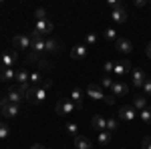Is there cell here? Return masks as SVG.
<instances>
[{
  "label": "cell",
  "mask_w": 151,
  "mask_h": 149,
  "mask_svg": "<svg viewBox=\"0 0 151 149\" xmlns=\"http://www.w3.org/2000/svg\"><path fill=\"white\" fill-rule=\"evenodd\" d=\"M0 60H2V67H4V69H12V67L16 65V60H18V53H16V50H4L2 57H0Z\"/></svg>",
  "instance_id": "obj_6"
},
{
  "label": "cell",
  "mask_w": 151,
  "mask_h": 149,
  "mask_svg": "<svg viewBox=\"0 0 151 149\" xmlns=\"http://www.w3.org/2000/svg\"><path fill=\"white\" fill-rule=\"evenodd\" d=\"M145 81H147L145 71H141V69H133V71H131V83H133L135 87H143Z\"/></svg>",
  "instance_id": "obj_14"
},
{
  "label": "cell",
  "mask_w": 151,
  "mask_h": 149,
  "mask_svg": "<svg viewBox=\"0 0 151 149\" xmlns=\"http://www.w3.org/2000/svg\"><path fill=\"white\" fill-rule=\"evenodd\" d=\"M30 38H32V45H30L32 53L40 57V53H45V46H47V45H45V40H47V38L40 35V32H36V30H32V32H30Z\"/></svg>",
  "instance_id": "obj_4"
},
{
  "label": "cell",
  "mask_w": 151,
  "mask_h": 149,
  "mask_svg": "<svg viewBox=\"0 0 151 149\" xmlns=\"http://www.w3.org/2000/svg\"><path fill=\"white\" fill-rule=\"evenodd\" d=\"M28 63H32V65L36 67V71H50V69H52L47 58H40L38 55H35V53L28 55Z\"/></svg>",
  "instance_id": "obj_8"
},
{
  "label": "cell",
  "mask_w": 151,
  "mask_h": 149,
  "mask_svg": "<svg viewBox=\"0 0 151 149\" xmlns=\"http://www.w3.org/2000/svg\"><path fill=\"white\" fill-rule=\"evenodd\" d=\"M107 6L111 8V12H113V10H119V8H125L121 0H109V2H107Z\"/></svg>",
  "instance_id": "obj_29"
},
{
  "label": "cell",
  "mask_w": 151,
  "mask_h": 149,
  "mask_svg": "<svg viewBox=\"0 0 151 149\" xmlns=\"http://www.w3.org/2000/svg\"><path fill=\"white\" fill-rule=\"evenodd\" d=\"M103 36H105V40H111V42H115L117 38H119V35H117L115 28H107V30L103 32Z\"/></svg>",
  "instance_id": "obj_27"
},
{
  "label": "cell",
  "mask_w": 151,
  "mask_h": 149,
  "mask_svg": "<svg viewBox=\"0 0 151 149\" xmlns=\"http://www.w3.org/2000/svg\"><path fill=\"white\" fill-rule=\"evenodd\" d=\"M91 125H93V129H97L99 133H101V131H107V117H103V115H95L93 121H91Z\"/></svg>",
  "instance_id": "obj_18"
},
{
  "label": "cell",
  "mask_w": 151,
  "mask_h": 149,
  "mask_svg": "<svg viewBox=\"0 0 151 149\" xmlns=\"http://www.w3.org/2000/svg\"><path fill=\"white\" fill-rule=\"evenodd\" d=\"M87 45H77V46H73L70 48V57L73 58H77V60H81V58H85L87 57Z\"/></svg>",
  "instance_id": "obj_19"
},
{
  "label": "cell",
  "mask_w": 151,
  "mask_h": 149,
  "mask_svg": "<svg viewBox=\"0 0 151 149\" xmlns=\"http://www.w3.org/2000/svg\"><path fill=\"white\" fill-rule=\"evenodd\" d=\"M2 69H4V67H2V60H0V71H2Z\"/></svg>",
  "instance_id": "obj_42"
},
{
  "label": "cell",
  "mask_w": 151,
  "mask_h": 149,
  "mask_svg": "<svg viewBox=\"0 0 151 149\" xmlns=\"http://www.w3.org/2000/svg\"><path fill=\"white\" fill-rule=\"evenodd\" d=\"M117 129H119V121H117L115 117H109V119H107V131H109V133L113 135Z\"/></svg>",
  "instance_id": "obj_24"
},
{
  "label": "cell",
  "mask_w": 151,
  "mask_h": 149,
  "mask_svg": "<svg viewBox=\"0 0 151 149\" xmlns=\"http://www.w3.org/2000/svg\"><path fill=\"white\" fill-rule=\"evenodd\" d=\"M52 22L48 20V18H45V20H36V26H35V30L36 32H40V35L45 36V38H48V35L52 32Z\"/></svg>",
  "instance_id": "obj_10"
},
{
  "label": "cell",
  "mask_w": 151,
  "mask_h": 149,
  "mask_svg": "<svg viewBox=\"0 0 151 149\" xmlns=\"http://www.w3.org/2000/svg\"><path fill=\"white\" fill-rule=\"evenodd\" d=\"M67 133L70 137H79V125L77 123H67Z\"/></svg>",
  "instance_id": "obj_28"
},
{
  "label": "cell",
  "mask_w": 151,
  "mask_h": 149,
  "mask_svg": "<svg viewBox=\"0 0 151 149\" xmlns=\"http://www.w3.org/2000/svg\"><path fill=\"white\" fill-rule=\"evenodd\" d=\"M40 87H45V89H47V91H48V89H50V87H52V81H42V83H40Z\"/></svg>",
  "instance_id": "obj_39"
},
{
  "label": "cell",
  "mask_w": 151,
  "mask_h": 149,
  "mask_svg": "<svg viewBox=\"0 0 151 149\" xmlns=\"http://www.w3.org/2000/svg\"><path fill=\"white\" fill-rule=\"evenodd\" d=\"M111 18H113V22H115V24H123L125 20H127V10H125V8L113 10V12H111Z\"/></svg>",
  "instance_id": "obj_20"
},
{
  "label": "cell",
  "mask_w": 151,
  "mask_h": 149,
  "mask_svg": "<svg viewBox=\"0 0 151 149\" xmlns=\"http://www.w3.org/2000/svg\"><path fill=\"white\" fill-rule=\"evenodd\" d=\"M77 109V105L73 103L70 99H60L57 103V113L60 115V117H65V115H69V113H73Z\"/></svg>",
  "instance_id": "obj_7"
},
{
  "label": "cell",
  "mask_w": 151,
  "mask_h": 149,
  "mask_svg": "<svg viewBox=\"0 0 151 149\" xmlns=\"http://www.w3.org/2000/svg\"><path fill=\"white\" fill-rule=\"evenodd\" d=\"M30 149H48V147H47V145H42V143H35Z\"/></svg>",
  "instance_id": "obj_40"
},
{
  "label": "cell",
  "mask_w": 151,
  "mask_h": 149,
  "mask_svg": "<svg viewBox=\"0 0 151 149\" xmlns=\"http://www.w3.org/2000/svg\"><path fill=\"white\" fill-rule=\"evenodd\" d=\"M0 111H2V115H4L6 119H12V117H16V115L20 113V105H14V103H10L6 97H2V99H0Z\"/></svg>",
  "instance_id": "obj_3"
},
{
  "label": "cell",
  "mask_w": 151,
  "mask_h": 149,
  "mask_svg": "<svg viewBox=\"0 0 151 149\" xmlns=\"http://www.w3.org/2000/svg\"><path fill=\"white\" fill-rule=\"evenodd\" d=\"M141 149H151V137H143V141H141Z\"/></svg>",
  "instance_id": "obj_36"
},
{
  "label": "cell",
  "mask_w": 151,
  "mask_h": 149,
  "mask_svg": "<svg viewBox=\"0 0 151 149\" xmlns=\"http://www.w3.org/2000/svg\"><path fill=\"white\" fill-rule=\"evenodd\" d=\"M133 4H135V6H137V8H145V6H147V4H149V2H147V0H135V2H133Z\"/></svg>",
  "instance_id": "obj_37"
},
{
  "label": "cell",
  "mask_w": 151,
  "mask_h": 149,
  "mask_svg": "<svg viewBox=\"0 0 151 149\" xmlns=\"http://www.w3.org/2000/svg\"><path fill=\"white\" fill-rule=\"evenodd\" d=\"M97 139H99V143H101V145H109V143H111V139H113V135H111L109 131H101Z\"/></svg>",
  "instance_id": "obj_25"
},
{
  "label": "cell",
  "mask_w": 151,
  "mask_h": 149,
  "mask_svg": "<svg viewBox=\"0 0 151 149\" xmlns=\"http://www.w3.org/2000/svg\"><path fill=\"white\" fill-rule=\"evenodd\" d=\"M26 101H28V103H32V105L45 103V101H47V89H45V87H40V85H38V87L32 85V87L26 91Z\"/></svg>",
  "instance_id": "obj_2"
},
{
  "label": "cell",
  "mask_w": 151,
  "mask_h": 149,
  "mask_svg": "<svg viewBox=\"0 0 151 149\" xmlns=\"http://www.w3.org/2000/svg\"><path fill=\"white\" fill-rule=\"evenodd\" d=\"M103 69L107 71V73H111V71L115 69V63H111V60H109V63H105V65H103Z\"/></svg>",
  "instance_id": "obj_38"
},
{
  "label": "cell",
  "mask_w": 151,
  "mask_h": 149,
  "mask_svg": "<svg viewBox=\"0 0 151 149\" xmlns=\"http://www.w3.org/2000/svg\"><path fill=\"white\" fill-rule=\"evenodd\" d=\"M30 45H32V38H30V35H26V32L12 38V46L16 50H26V48H30Z\"/></svg>",
  "instance_id": "obj_5"
},
{
  "label": "cell",
  "mask_w": 151,
  "mask_h": 149,
  "mask_svg": "<svg viewBox=\"0 0 151 149\" xmlns=\"http://www.w3.org/2000/svg\"><path fill=\"white\" fill-rule=\"evenodd\" d=\"M127 91H129V87L123 81H115L113 87H111V95L113 97H123V95H127Z\"/></svg>",
  "instance_id": "obj_15"
},
{
  "label": "cell",
  "mask_w": 151,
  "mask_h": 149,
  "mask_svg": "<svg viewBox=\"0 0 151 149\" xmlns=\"http://www.w3.org/2000/svg\"><path fill=\"white\" fill-rule=\"evenodd\" d=\"M113 83H115V81L111 79V77H103V81H101V83H99V85H101V89H111V87H113Z\"/></svg>",
  "instance_id": "obj_32"
},
{
  "label": "cell",
  "mask_w": 151,
  "mask_h": 149,
  "mask_svg": "<svg viewBox=\"0 0 151 149\" xmlns=\"http://www.w3.org/2000/svg\"><path fill=\"white\" fill-rule=\"evenodd\" d=\"M85 95H87V97H91V99H95V101H105L107 105H113V103H115L113 95H103L101 85H89V87L85 89Z\"/></svg>",
  "instance_id": "obj_1"
},
{
  "label": "cell",
  "mask_w": 151,
  "mask_h": 149,
  "mask_svg": "<svg viewBox=\"0 0 151 149\" xmlns=\"http://www.w3.org/2000/svg\"><path fill=\"white\" fill-rule=\"evenodd\" d=\"M35 16H36V20H45V18H47V10H45V8H36Z\"/></svg>",
  "instance_id": "obj_35"
},
{
  "label": "cell",
  "mask_w": 151,
  "mask_h": 149,
  "mask_svg": "<svg viewBox=\"0 0 151 149\" xmlns=\"http://www.w3.org/2000/svg\"><path fill=\"white\" fill-rule=\"evenodd\" d=\"M45 50H47V53H52V55H55V53H60V48H63V45H60V40H57V38H50V36H48L47 40H45Z\"/></svg>",
  "instance_id": "obj_17"
},
{
  "label": "cell",
  "mask_w": 151,
  "mask_h": 149,
  "mask_svg": "<svg viewBox=\"0 0 151 149\" xmlns=\"http://www.w3.org/2000/svg\"><path fill=\"white\" fill-rule=\"evenodd\" d=\"M16 79V73H14V69H2L0 71V81L2 83H10V81Z\"/></svg>",
  "instance_id": "obj_23"
},
{
  "label": "cell",
  "mask_w": 151,
  "mask_h": 149,
  "mask_svg": "<svg viewBox=\"0 0 151 149\" xmlns=\"http://www.w3.org/2000/svg\"><path fill=\"white\" fill-rule=\"evenodd\" d=\"M115 48L119 53H123V55H129L131 50H133V42L129 40V38H123V36H119L115 40Z\"/></svg>",
  "instance_id": "obj_11"
},
{
  "label": "cell",
  "mask_w": 151,
  "mask_h": 149,
  "mask_svg": "<svg viewBox=\"0 0 151 149\" xmlns=\"http://www.w3.org/2000/svg\"><path fill=\"white\" fill-rule=\"evenodd\" d=\"M8 133H10L8 131V125L6 123H0V141H4V139L8 137Z\"/></svg>",
  "instance_id": "obj_31"
},
{
  "label": "cell",
  "mask_w": 151,
  "mask_h": 149,
  "mask_svg": "<svg viewBox=\"0 0 151 149\" xmlns=\"http://www.w3.org/2000/svg\"><path fill=\"white\" fill-rule=\"evenodd\" d=\"M145 107H147V97H145V95H137V97L133 99V109L141 113Z\"/></svg>",
  "instance_id": "obj_22"
},
{
  "label": "cell",
  "mask_w": 151,
  "mask_h": 149,
  "mask_svg": "<svg viewBox=\"0 0 151 149\" xmlns=\"http://www.w3.org/2000/svg\"><path fill=\"white\" fill-rule=\"evenodd\" d=\"M139 117H141V121H143L145 125H151V107H145L139 113Z\"/></svg>",
  "instance_id": "obj_26"
},
{
  "label": "cell",
  "mask_w": 151,
  "mask_h": 149,
  "mask_svg": "<svg viewBox=\"0 0 151 149\" xmlns=\"http://www.w3.org/2000/svg\"><path fill=\"white\" fill-rule=\"evenodd\" d=\"M141 89H143V95H145V97H151V79H147V81H145Z\"/></svg>",
  "instance_id": "obj_33"
},
{
  "label": "cell",
  "mask_w": 151,
  "mask_h": 149,
  "mask_svg": "<svg viewBox=\"0 0 151 149\" xmlns=\"http://www.w3.org/2000/svg\"><path fill=\"white\" fill-rule=\"evenodd\" d=\"M30 83H32L35 87H38V85L42 83V79H40V73H38V71H32V73H30Z\"/></svg>",
  "instance_id": "obj_30"
},
{
  "label": "cell",
  "mask_w": 151,
  "mask_h": 149,
  "mask_svg": "<svg viewBox=\"0 0 151 149\" xmlns=\"http://www.w3.org/2000/svg\"><path fill=\"white\" fill-rule=\"evenodd\" d=\"M85 40H87V46H93V45H97V35H95V32H89Z\"/></svg>",
  "instance_id": "obj_34"
},
{
  "label": "cell",
  "mask_w": 151,
  "mask_h": 149,
  "mask_svg": "<svg viewBox=\"0 0 151 149\" xmlns=\"http://www.w3.org/2000/svg\"><path fill=\"white\" fill-rule=\"evenodd\" d=\"M91 139H87L85 135H79V137H75V149H91Z\"/></svg>",
  "instance_id": "obj_21"
},
{
  "label": "cell",
  "mask_w": 151,
  "mask_h": 149,
  "mask_svg": "<svg viewBox=\"0 0 151 149\" xmlns=\"http://www.w3.org/2000/svg\"><path fill=\"white\" fill-rule=\"evenodd\" d=\"M6 99H8L10 103H14V105H20L24 99H26V95H24L18 87H12L10 91H8V95H6Z\"/></svg>",
  "instance_id": "obj_12"
},
{
  "label": "cell",
  "mask_w": 151,
  "mask_h": 149,
  "mask_svg": "<svg viewBox=\"0 0 151 149\" xmlns=\"http://www.w3.org/2000/svg\"><path fill=\"white\" fill-rule=\"evenodd\" d=\"M83 97H85V91L79 89V87H75V89L70 91V101L77 105V109H79V111L83 109Z\"/></svg>",
  "instance_id": "obj_16"
},
{
  "label": "cell",
  "mask_w": 151,
  "mask_h": 149,
  "mask_svg": "<svg viewBox=\"0 0 151 149\" xmlns=\"http://www.w3.org/2000/svg\"><path fill=\"white\" fill-rule=\"evenodd\" d=\"M145 55H147V57L151 58V42H149V45H147V48H145Z\"/></svg>",
  "instance_id": "obj_41"
},
{
  "label": "cell",
  "mask_w": 151,
  "mask_h": 149,
  "mask_svg": "<svg viewBox=\"0 0 151 149\" xmlns=\"http://www.w3.org/2000/svg\"><path fill=\"white\" fill-rule=\"evenodd\" d=\"M135 115H137V111L133 109V105H123V107H119V119H121V121L131 123V121L135 119Z\"/></svg>",
  "instance_id": "obj_9"
},
{
  "label": "cell",
  "mask_w": 151,
  "mask_h": 149,
  "mask_svg": "<svg viewBox=\"0 0 151 149\" xmlns=\"http://www.w3.org/2000/svg\"><path fill=\"white\" fill-rule=\"evenodd\" d=\"M131 63L129 60H119V63H115V69H113V73H115L117 77H125V75H129L131 73Z\"/></svg>",
  "instance_id": "obj_13"
}]
</instances>
